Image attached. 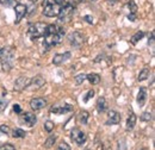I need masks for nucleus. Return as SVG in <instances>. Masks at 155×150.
<instances>
[{
    "label": "nucleus",
    "mask_w": 155,
    "mask_h": 150,
    "mask_svg": "<svg viewBox=\"0 0 155 150\" xmlns=\"http://www.w3.org/2000/svg\"><path fill=\"white\" fill-rule=\"evenodd\" d=\"M66 35V31L63 28H58L54 24H50V25H47L45 28V31H44V45L47 48H50V47H54L58 43L62 42V39Z\"/></svg>",
    "instance_id": "1"
},
{
    "label": "nucleus",
    "mask_w": 155,
    "mask_h": 150,
    "mask_svg": "<svg viewBox=\"0 0 155 150\" xmlns=\"http://www.w3.org/2000/svg\"><path fill=\"white\" fill-rule=\"evenodd\" d=\"M13 57H15V50H13V48L5 47V48H1L0 49V62H1L2 70H5V72L11 70Z\"/></svg>",
    "instance_id": "2"
},
{
    "label": "nucleus",
    "mask_w": 155,
    "mask_h": 150,
    "mask_svg": "<svg viewBox=\"0 0 155 150\" xmlns=\"http://www.w3.org/2000/svg\"><path fill=\"white\" fill-rule=\"evenodd\" d=\"M61 8V4L58 0H44L43 1V15L49 18L58 17Z\"/></svg>",
    "instance_id": "3"
},
{
    "label": "nucleus",
    "mask_w": 155,
    "mask_h": 150,
    "mask_svg": "<svg viewBox=\"0 0 155 150\" xmlns=\"http://www.w3.org/2000/svg\"><path fill=\"white\" fill-rule=\"evenodd\" d=\"M75 13V7L71 2H66L64 5H61L60 12H58V20L61 23H68L71 21Z\"/></svg>",
    "instance_id": "4"
},
{
    "label": "nucleus",
    "mask_w": 155,
    "mask_h": 150,
    "mask_svg": "<svg viewBox=\"0 0 155 150\" xmlns=\"http://www.w3.org/2000/svg\"><path fill=\"white\" fill-rule=\"evenodd\" d=\"M45 28H47V24H44V23H35V24H31V25L28 28V36L31 38L32 41L37 39V38L43 37L44 31H45Z\"/></svg>",
    "instance_id": "5"
},
{
    "label": "nucleus",
    "mask_w": 155,
    "mask_h": 150,
    "mask_svg": "<svg viewBox=\"0 0 155 150\" xmlns=\"http://www.w3.org/2000/svg\"><path fill=\"white\" fill-rule=\"evenodd\" d=\"M71 139L78 144V145H82L85 142H86V139H87V136H86V133L84 131H81L80 129H73L72 131H71Z\"/></svg>",
    "instance_id": "6"
},
{
    "label": "nucleus",
    "mask_w": 155,
    "mask_h": 150,
    "mask_svg": "<svg viewBox=\"0 0 155 150\" xmlns=\"http://www.w3.org/2000/svg\"><path fill=\"white\" fill-rule=\"evenodd\" d=\"M69 43L74 48H80L85 43V35L80 31H74L73 34L69 35Z\"/></svg>",
    "instance_id": "7"
},
{
    "label": "nucleus",
    "mask_w": 155,
    "mask_h": 150,
    "mask_svg": "<svg viewBox=\"0 0 155 150\" xmlns=\"http://www.w3.org/2000/svg\"><path fill=\"white\" fill-rule=\"evenodd\" d=\"M30 82H31V79L30 77H26V76H20L18 77L16 81H15V91L17 92H21L24 91L25 88H28L30 86Z\"/></svg>",
    "instance_id": "8"
},
{
    "label": "nucleus",
    "mask_w": 155,
    "mask_h": 150,
    "mask_svg": "<svg viewBox=\"0 0 155 150\" xmlns=\"http://www.w3.org/2000/svg\"><path fill=\"white\" fill-rule=\"evenodd\" d=\"M20 122H21L23 124H25L26 126L32 128V126L37 123V118H36V116H35L34 113L25 112L21 114V117H20Z\"/></svg>",
    "instance_id": "9"
},
{
    "label": "nucleus",
    "mask_w": 155,
    "mask_h": 150,
    "mask_svg": "<svg viewBox=\"0 0 155 150\" xmlns=\"http://www.w3.org/2000/svg\"><path fill=\"white\" fill-rule=\"evenodd\" d=\"M73 110V106L69 104H63V105H54L53 107H50V112L55 113V114H63V113H68Z\"/></svg>",
    "instance_id": "10"
},
{
    "label": "nucleus",
    "mask_w": 155,
    "mask_h": 150,
    "mask_svg": "<svg viewBox=\"0 0 155 150\" xmlns=\"http://www.w3.org/2000/svg\"><path fill=\"white\" fill-rule=\"evenodd\" d=\"M15 12H16V24H18L23 17L28 13V7L23 4H16L15 6Z\"/></svg>",
    "instance_id": "11"
},
{
    "label": "nucleus",
    "mask_w": 155,
    "mask_h": 150,
    "mask_svg": "<svg viewBox=\"0 0 155 150\" xmlns=\"http://www.w3.org/2000/svg\"><path fill=\"white\" fill-rule=\"evenodd\" d=\"M30 106H31L32 110L39 111V110H42L47 106V100L44 98H34L30 101Z\"/></svg>",
    "instance_id": "12"
},
{
    "label": "nucleus",
    "mask_w": 155,
    "mask_h": 150,
    "mask_svg": "<svg viewBox=\"0 0 155 150\" xmlns=\"http://www.w3.org/2000/svg\"><path fill=\"white\" fill-rule=\"evenodd\" d=\"M120 122V114L114 110H111L107 114V119L105 122L106 125H116Z\"/></svg>",
    "instance_id": "13"
},
{
    "label": "nucleus",
    "mask_w": 155,
    "mask_h": 150,
    "mask_svg": "<svg viewBox=\"0 0 155 150\" xmlns=\"http://www.w3.org/2000/svg\"><path fill=\"white\" fill-rule=\"evenodd\" d=\"M72 56V54L69 53V51H66V53H63V54H56L54 58H53V63L55 64V66H60V64H62L63 62H66L67 60H69Z\"/></svg>",
    "instance_id": "14"
},
{
    "label": "nucleus",
    "mask_w": 155,
    "mask_h": 150,
    "mask_svg": "<svg viewBox=\"0 0 155 150\" xmlns=\"http://www.w3.org/2000/svg\"><path fill=\"white\" fill-rule=\"evenodd\" d=\"M44 85H45V80L42 77V75H36L35 77L31 79V82H30V86H34V88H36V90L43 87Z\"/></svg>",
    "instance_id": "15"
},
{
    "label": "nucleus",
    "mask_w": 155,
    "mask_h": 150,
    "mask_svg": "<svg viewBox=\"0 0 155 150\" xmlns=\"http://www.w3.org/2000/svg\"><path fill=\"white\" fill-rule=\"evenodd\" d=\"M146 100H147V88L141 87L140 91H138V94H137V103H138L140 106H143Z\"/></svg>",
    "instance_id": "16"
},
{
    "label": "nucleus",
    "mask_w": 155,
    "mask_h": 150,
    "mask_svg": "<svg viewBox=\"0 0 155 150\" xmlns=\"http://www.w3.org/2000/svg\"><path fill=\"white\" fill-rule=\"evenodd\" d=\"M96 107H97V111L99 113L105 112V111L107 110V101H106V99H105L104 96H100V98L98 99Z\"/></svg>",
    "instance_id": "17"
},
{
    "label": "nucleus",
    "mask_w": 155,
    "mask_h": 150,
    "mask_svg": "<svg viewBox=\"0 0 155 150\" xmlns=\"http://www.w3.org/2000/svg\"><path fill=\"white\" fill-rule=\"evenodd\" d=\"M135 124H136V114L134 112H130L129 113L128 119H127V124H125L127 126H125V129H127L128 131H130V130L134 129Z\"/></svg>",
    "instance_id": "18"
},
{
    "label": "nucleus",
    "mask_w": 155,
    "mask_h": 150,
    "mask_svg": "<svg viewBox=\"0 0 155 150\" xmlns=\"http://www.w3.org/2000/svg\"><path fill=\"white\" fill-rule=\"evenodd\" d=\"M86 80H88V82L92 85H98L100 82V75L97 73H91V74L86 75Z\"/></svg>",
    "instance_id": "19"
},
{
    "label": "nucleus",
    "mask_w": 155,
    "mask_h": 150,
    "mask_svg": "<svg viewBox=\"0 0 155 150\" xmlns=\"http://www.w3.org/2000/svg\"><path fill=\"white\" fill-rule=\"evenodd\" d=\"M148 77H149V68H148V67H144V68L140 72L137 80H138V81H144V80H147Z\"/></svg>",
    "instance_id": "20"
},
{
    "label": "nucleus",
    "mask_w": 155,
    "mask_h": 150,
    "mask_svg": "<svg viewBox=\"0 0 155 150\" xmlns=\"http://www.w3.org/2000/svg\"><path fill=\"white\" fill-rule=\"evenodd\" d=\"M88 118H90V113L87 111H81L79 114V122L82 124V125H86L87 122H88Z\"/></svg>",
    "instance_id": "21"
},
{
    "label": "nucleus",
    "mask_w": 155,
    "mask_h": 150,
    "mask_svg": "<svg viewBox=\"0 0 155 150\" xmlns=\"http://www.w3.org/2000/svg\"><path fill=\"white\" fill-rule=\"evenodd\" d=\"M143 37H144V32H143V31H137L135 35L131 37L130 42H131V44H134V45H135V44H137V43H138V42H140Z\"/></svg>",
    "instance_id": "22"
},
{
    "label": "nucleus",
    "mask_w": 155,
    "mask_h": 150,
    "mask_svg": "<svg viewBox=\"0 0 155 150\" xmlns=\"http://www.w3.org/2000/svg\"><path fill=\"white\" fill-rule=\"evenodd\" d=\"M12 136L15 138H24L26 136V132L24 131V130H21V129H15L12 131Z\"/></svg>",
    "instance_id": "23"
},
{
    "label": "nucleus",
    "mask_w": 155,
    "mask_h": 150,
    "mask_svg": "<svg viewBox=\"0 0 155 150\" xmlns=\"http://www.w3.org/2000/svg\"><path fill=\"white\" fill-rule=\"evenodd\" d=\"M55 142H56V136H50V137L44 142V147H45L47 149H49V148H51V147L54 145Z\"/></svg>",
    "instance_id": "24"
},
{
    "label": "nucleus",
    "mask_w": 155,
    "mask_h": 150,
    "mask_svg": "<svg viewBox=\"0 0 155 150\" xmlns=\"http://www.w3.org/2000/svg\"><path fill=\"white\" fill-rule=\"evenodd\" d=\"M128 7H129V11H130V15H136L137 12V5L134 0H130L128 2Z\"/></svg>",
    "instance_id": "25"
},
{
    "label": "nucleus",
    "mask_w": 155,
    "mask_h": 150,
    "mask_svg": "<svg viewBox=\"0 0 155 150\" xmlns=\"http://www.w3.org/2000/svg\"><path fill=\"white\" fill-rule=\"evenodd\" d=\"M54 123L51 122V120H47L45 122V124H44V129H45V131L47 132H51L54 130Z\"/></svg>",
    "instance_id": "26"
},
{
    "label": "nucleus",
    "mask_w": 155,
    "mask_h": 150,
    "mask_svg": "<svg viewBox=\"0 0 155 150\" xmlns=\"http://www.w3.org/2000/svg\"><path fill=\"white\" fill-rule=\"evenodd\" d=\"M141 120L142 122H149V120H152V113L143 112L142 116H141Z\"/></svg>",
    "instance_id": "27"
},
{
    "label": "nucleus",
    "mask_w": 155,
    "mask_h": 150,
    "mask_svg": "<svg viewBox=\"0 0 155 150\" xmlns=\"http://www.w3.org/2000/svg\"><path fill=\"white\" fill-rule=\"evenodd\" d=\"M85 80H86V75L85 74H79L75 76V83L77 85H81Z\"/></svg>",
    "instance_id": "28"
},
{
    "label": "nucleus",
    "mask_w": 155,
    "mask_h": 150,
    "mask_svg": "<svg viewBox=\"0 0 155 150\" xmlns=\"http://www.w3.org/2000/svg\"><path fill=\"white\" fill-rule=\"evenodd\" d=\"M0 4L6 6V7H10V6H13L16 4V0H0Z\"/></svg>",
    "instance_id": "29"
},
{
    "label": "nucleus",
    "mask_w": 155,
    "mask_h": 150,
    "mask_svg": "<svg viewBox=\"0 0 155 150\" xmlns=\"http://www.w3.org/2000/svg\"><path fill=\"white\" fill-rule=\"evenodd\" d=\"M93 95H94V91H93V90H90V91L87 92V94L85 95V98L82 99V100H84V103H87L91 98H93Z\"/></svg>",
    "instance_id": "30"
},
{
    "label": "nucleus",
    "mask_w": 155,
    "mask_h": 150,
    "mask_svg": "<svg viewBox=\"0 0 155 150\" xmlns=\"http://www.w3.org/2000/svg\"><path fill=\"white\" fill-rule=\"evenodd\" d=\"M56 150H72L71 149V147H69V144H67L66 142H62V143H60L58 147V149Z\"/></svg>",
    "instance_id": "31"
},
{
    "label": "nucleus",
    "mask_w": 155,
    "mask_h": 150,
    "mask_svg": "<svg viewBox=\"0 0 155 150\" xmlns=\"http://www.w3.org/2000/svg\"><path fill=\"white\" fill-rule=\"evenodd\" d=\"M0 150H16V148H15L12 144H10V143H6V144H2V145H0Z\"/></svg>",
    "instance_id": "32"
},
{
    "label": "nucleus",
    "mask_w": 155,
    "mask_h": 150,
    "mask_svg": "<svg viewBox=\"0 0 155 150\" xmlns=\"http://www.w3.org/2000/svg\"><path fill=\"white\" fill-rule=\"evenodd\" d=\"M6 105H7V101H6V100H4L2 98H0V112L5 110Z\"/></svg>",
    "instance_id": "33"
},
{
    "label": "nucleus",
    "mask_w": 155,
    "mask_h": 150,
    "mask_svg": "<svg viewBox=\"0 0 155 150\" xmlns=\"http://www.w3.org/2000/svg\"><path fill=\"white\" fill-rule=\"evenodd\" d=\"M0 131L2 132V133H6V135H7V133L10 132V128H8L7 125H5V124H4V125H0Z\"/></svg>",
    "instance_id": "34"
},
{
    "label": "nucleus",
    "mask_w": 155,
    "mask_h": 150,
    "mask_svg": "<svg viewBox=\"0 0 155 150\" xmlns=\"http://www.w3.org/2000/svg\"><path fill=\"white\" fill-rule=\"evenodd\" d=\"M13 111L16 113H21V107H20V105L15 104V105H13Z\"/></svg>",
    "instance_id": "35"
},
{
    "label": "nucleus",
    "mask_w": 155,
    "mask_h": 150,
    "mask_svg": "<svg viewBox=\"0 0 155 150\" xmlns=\"http://www.w3.org/2000/svg\"><path fill=\"white\" fill-rule=\"evenodd\" d=\"M84 19H85L87 23H90V24H92V23H93V18H92L91 16H85V17H84Z\"/></svg>",
    "instance_id": "36"
},
{
    "label": "nucleus",
    "mask_w": 155,
    "mask_h": 150,
    "mask_svg": "<svg viewBox=\"0 0 155 150\" xmlns=\"http://www.w3.org/2000/svg\"><path fill=\"white\" fill-rule=\"evenodd\" d=\"M148 43H150V44L154 43V32H150V39L148 41Z\"/></svg>",
    "instance_id": "37"
},
{
    "label": "nucleus",
    "mask_w": 155,
    "mask_h": 150,
    "mask_svg": "<svg viewBox=\"0 0 155 150\" xmlns=\"http://www.w3.org/2000/svg\"><path fill=\"white\" fill-rule=\"evenodd\" d=\"M30 1H31V2H36V0H30Z\"/></svg>",
    "instance_id": "38"
},
{
    "label": "nucleus",
    "mask_w": 155,
    "mask_h": 150,
    "mask_svg": "<svg viewBox=\"0 0 155 150\" xmlns=\"http://www.w3.org/2000/svg\"><path fill=\"white\" fill-rule=\"evenodd\" d=\"M141 150H147V149H146V148H143V149H141Z\"/></svg>",
    "instance_id": "39"
},
{
    "label": "nucleus",
    "mask_w": 155,
    "mask_h": 150,
    "mask_svg": "<svg viewBox=\"0 0 155 150\" xmlns=\"http://www.w3.org/2000/svg\"><path fill=\"white\" fill-rule=\"evenodd\" d=\"M92 1H97V0H92Z\"/></svg>",
    "instance_id": "40"
}]
</instances>
